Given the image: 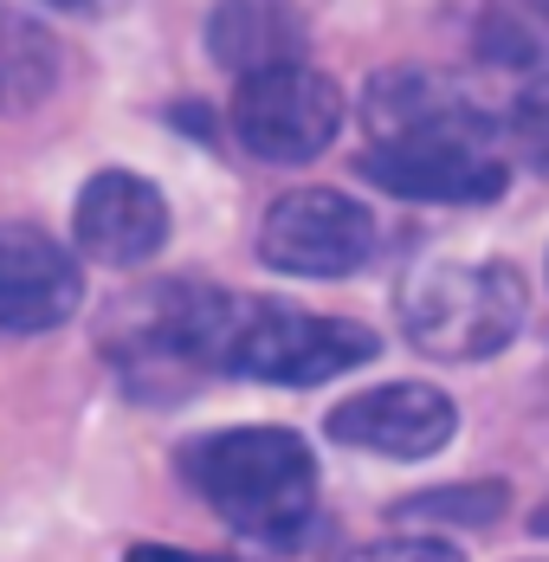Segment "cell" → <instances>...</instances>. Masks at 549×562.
Returning <instances> with one entry per match:
<instances>
[{
    "mask_svg": "<svg viewBox=\"0 0 549 562\" xmlns=\"http://www.w3.org/2000/svg\"><path fill=\"white\" fill-rule=\"evenodd\" d=\"M369 149L356 156V175L401 201L434 207H472L497 201L511 181V156L492 116L439 71H382L362 91Z\"/></svg>",
    "mask_w": 549,
    "mask_h": 562,
    "instance_id": "obj_1",
    "label": "cell"
},
{
    "mask_svg": "<svg viewBox=\"0 0 549 562\" xmlns=\"http://www.w3.org/2000/svg\"><path fill=\"white\" fill-rule=\"evenodd\" d=\"M181 479L239 537L291 543L317 510V459L291 427H220L181 447Z\"/></svg>",
    "mask_w": 549,
    "mask_h": 562,
    "instance_id": "obj_2",
    "label": "cell"
},
{
    "mask_svg": "<svg viewBox=\"0 0 549 562\" xmlns=\"http://www.w3.org/2000/svg\"><path fill=\"white\" fill-rule=\"evenodd\" d=\"M376 349H382L376 330L349 317H317V311L272 304V297H233V317L220 337V375H246L272 389H317V382H336L376 362Z\"/></svg>",
    "mask_w": 549,
    "mask_h": 562,
    "instance_id": "obj_3",
    "label": "cell"
},
{
    "mask_svg": "<svg viewBox=\"0 0 549 562\" xmlns=\"http://www.w3.org/2000/svg\"><path fill=\"white\" fill-rule=\"evenodd\" d=\"M401 330L439 362H485L524 330V279L497 259H439L401 291Z\"/></svg>",
    "mask_w": 549,
    "mask_h": 562,
    "instance_id": "obj_4",
    "label": "cell"
},
{
    "mask_svg": "<svg viewBox=\"0 0 549 562\" xmlns=\"http://www.w3.org/2000/svg\"><path fill=\"white\" fill-rule=\"evenodd\" d=\"M343 130V91L336 78H324L317 65L304 58H284V65H259V71H239V91H233V136L278 169H298V162H317Z\"/></svg>",
    "mask_w": 549,
    "mask_h": 562,
    "instance_id": "obj_5",
    "label": "cell"
},
{
    "mask_svg": "<svg viewBox=\"0 0 549 562\" xmlns=\"http://www.w3.org/2000/svg\"><path fill=\"white\" fill-rule=\"evenodd\" d=\"M376 252V214L336 188H291L259 221V259L284 279H349Z\"/></svg>",
    "mask_w": 549,
    "mask_h": 562,
    "instance_id": "obj_6",
    "label": "cell"
},
{
    "mask_svg": "<svg viewBox=\"0 0 549 562\" xmlns=\"http://www.w3.org/2000/svg\"><path fill=\"white\" fill-rule=\"evenodd\" d=\"M71 239H78L85 259L116 266V272L156 259V252L168 246L163 188H156L149 175H136V169H98L85 188H78V201H71Z\"/></svg>",
    "mask_w": 549,
    "mask_h": 562,
    "instance_id": "obj_7",
    "label": "cell"
},
{
    "mask_svg": "<svg viewBox=\"0 0 549 562\" xmlns=\"http://www.w3.org/2000/svg\"><path fill=\"white\" fill-rule=\"evenodd\" d=\"M324 427H329V440H343V447H356V452L434 459V452L452 440L459 414H452V401L439 389H427V382H388V389L336 401Z\"/></svg>",
    "mask_w": 549,
    "mask_h": 562,
    "instance_id": "obj_8",
    "label": "cell"
},
{
    "mask_svg": "<svg viewBox=\"0 0 549 562\" xmlns=\"http://www.w3.org/2000/svg\"><path fill=\"white\" fill-rule=\"evenodd\" d=\"M78 259L40 226H0V330L40 337L78 317Z\"/></svg>",
    "mask_w": 549,
    "mask_h": 562,
    "instance_id": "obj_9",
    "label": "cell"
},
{
    "mask_svg": "<svg viewBox=\"0 0 549 562\" xmlns=\"http://www.w3.org/2000/svg\"><path fill=\"white\" fill-rule=\"evenodd\" d=\"M208 53L220 71H259L304 58V13L291 0H220L208 13Z\"/></svg>",
    "mask_w": 549,
    "mask_h": 562,
    "instance_id": "obj_10",
    "label": "cell"
},
{
    "mask_svg": "<svg viewBox=\"0 0 549 562\" xmlns=\"http://www.w3.org/2000/svg\"><path fill=\"white\" fill-rule=\"evenodd\" d=\"M53 40L13 13H0V111H20L33 98H46L53 85Z\"/></svg>",
    "mask_w": 549,
    "mask_h": 562,
    "instance_id": "obj_11",
    "label": "cell"
},
{
    "mask_svg": "<svg viewBox=\"0 0 549 562\" xmlns=\"http://www.w3.org/2000/svg\"><path fill=\"white\" fill-rule=\"evenodd\" d=\"M504 156H517L530 175H549V78H530L504 116Z\"/></svg>",
    "mask_w": 549,
    "mask_h": 562,
    "instance_id": "obj_12",
    "label": "cell"
},
{
    "mask_svg": "<svg viewBox=\"0 0 549 562\" xmlns=\"http://www.w3.org/2000/svg\"><path fill=\"white\" fill-rule=\"evenodd\" d=\"M394 517H446V524H492L504 517V485H439L427 498H407Z\"/></svg>",
    "mask_w": 549,
    "mask_h": 562,
    "instance_id": "obj_13",
    "label": "cell"
},
{
    "mask_svg": "<svg viewBox=\"0 0 549 562\" xmlns=\"http://www.w3.org/2000/svg\"><path fill=\"white\" fill-rule=\"evenodd\" d=\"M349 562H466V550L452 543H434V537H394V543H369Z\"/></svg>",
    "mask_w": 549,
    "mask_h": 562,
    "instance_id": "obj_14",
    "label": "cell"
},
{
    "mask_svg": "<svg viewBox=\"0 0 549 562\" xmlns=\"http://www.w3.org/2000/svg\"><path fill=\"white\" fill-rule=\"evenodd\" d=\"M123 562H220V557H188V550H168V543H136Z\"/></svg>",
    "mask_w": 549,
    "mask_h": 562,
    "instance_id": "obj_15",
    "label": "cell"
},
{
    "mask_svg": "<svg viewBox=\"0 0 549 562\" xmlns=\"http://www.w3.org/2000/svg\"><path fill=\"white\" fill-rule=\"evenodd\" d=\"M53 7H71V13H98V7H110V0H53Z\"/></svg>",
    "mask_w": 549,
    "mask_h": 562,
    "instance_id": "obj_16",
    "label": "cell"
},
{
    "mask_svg": "<svg viewBox=\"0 0 549 562\" xmlns=\"http://www.w3.org/2000/svg\"><path fill=\"white\" fill-rule=\"evenodd\" d=\"M530 530H537V537H549V498L537 505V517H530Z\"/></svg>",
    "mask_w": 549,
    "mask_h": 562,
    "instance_id": "obj_17",
    "label": "cell"
},
{
    "mask_svg": "<svg viewBox=\"0 0 549 562\" xmlns=\"http://www.w3.org/2000/svg\"><path fill=\"white\" fill-rule=\"evenodd\" d=\"M524 7H530V13H537V20L549 26V0H524Z\"/></svg>",
    "mask_w": 549,
    "mask_h": 562,
    "instance_id": "obj_18",
    "label": "cell"
}]
</instances>
